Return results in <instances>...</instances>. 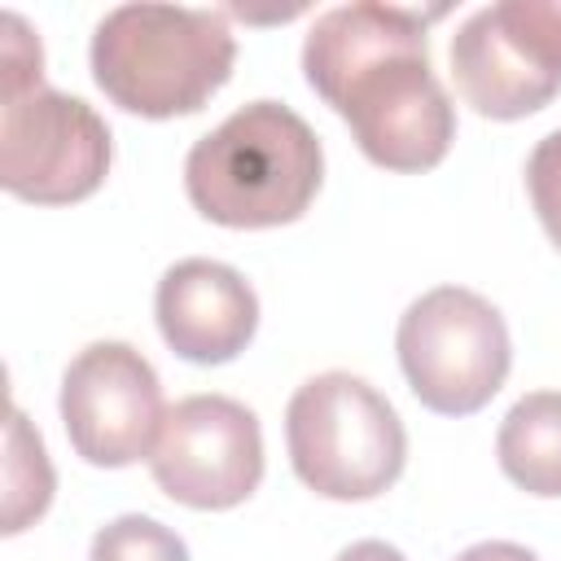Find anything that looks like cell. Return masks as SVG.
Here are the masks:
<instances>
[{
	"label": "cell",
	"instance_id": "6da1fadb",
	"mask_svg": "<svg viewBox=\"0 0 561 561\" xmlns=\"http://www.w3.org/2000/svg\"><path fill=\"white\" fill-rule=\"evenodd\" d=\"M443 9L355 0L324 9L302 39L307 88L351 127L359 153L399 175L438 167L456 140V105L430 66L425 26Z\"/></svg>",
	"mask_w": 561,
	"mask_h": 561
},
{
	"label": "cell",
	"instance_id": "7a4b0ae2",
	"mask_svg": "<svg viewBox=\"0 0 561 561\" xmlns=\"http://www.w3.org/2000/svg\"><path fill=\"white\" fill-rule=\"evenodd\" d=\"M324 184L320 136L280 101H250L184 158L193 210L219 228H280L307 215Z\"/></svg>",
	"mask_w": 561,
	"mask_h": 561
},
{
	"label": "cell",
	"instance_id": "3957f363",
	"mask_svg": "<svg viewBox=\"0 0 561 561\" xmlns=\"http://www.w3.org/2000/svg\"><path fill=\"white\" fill-rule=\"evenodd\" d=\"M92 79L127 114H197L237 61V35L215 9L118 4L92 31Z\"/></svg>",
	"mask_w": 561,
	"mask_h": 561
},
{
	"label": "cell",
	"instance_id": "277c9868",
	"mask_svg": "<svg viewBox=\"0 0 561 561\" xmlns=\"http://www.w3.org/2000/svg\"><path fill=\"white\" fill-rule=\"evenodd\" d=\"M285 447L298 482L324 500H377L408 465V430L394 403L355 373L307 377L285 408Z\"/></svg>",
	"mask_w": 561,
	"mask_h": 561
},
{
	"label": "cell",
	"instance_id": "5b68a950",
	"mask_svg": "<svg viewBox=\"0 0 561 561\" xmlns=\"http://www.w3.org/2000/svg\"><path fill=\"white\" fill-rule=\"evenodd\" d=\"M394 351L408 390L438 416L482 412L513 368V337L500 307L465 285H434L412 298L399 316Z\"/></svg>",
	"mask_w": 561,
	"mask_h": 561
},
{
	"label": "cell",
	"instance_id": "8992f818",
	"mask_svg": "<svg viewBox=\"0 0 561 561\" xmlns=\"http://www.w3.org/2000/svg\"><path fill=\"white\" fill-rule=\"evenodd\" d=\"M460 101L495 123L539 114L561 92V0L473 9L447 48Z\"/></svg>",
	"mask_w": 561,
	"mask_h": 561
},
{
	"label": "cell",
	"instance_id": "52a82bcc",
	"mask_svg": "<svg viewBox=\"0 0 561 561\" xmlns=\"http://www.w3.org/2000/svg\"><path fill=\"white\" fill-rule=\"evenodd\" d=\"M114 162L105 118L57 88L31 83L0 105V188L31 206L92 197Z\"/></svg>",
	"mask_w": 561,
	"mask_h": 561
},
{
	"label": "cell",
	"instance_id": "ba28073f",
	"mask_svg": "<svg viewBox=\"0 0 561 561\" xmlns=\"http://www.w3.org/2000/svg\"><path fill=\"white\" fill-rule=\"evenodd\" d=\"M158 491L197 513L245 504L263 482L259 416L228 394H188L167 408L149 451Z\"/></svg>",
	"mask_w": 561,
	"mask_h": 561
},
{
	"label": "cell",
	"instance_id": "9c48e42d",
	"mask_svg": "<svg viewBox=\"0 0 561 561\" xmlns=\"http://www.w3.org/2000/svg\"><path fill=\"white\" fill-rule=\"evenodd\" d=\"M57 412L75 456L96 469L149 460L167 421L162 381L131 342H88L61 373Z\"/></svg>",
	"mask_w": 561,
	"mask_h": 561
},
{
	"label": "cell",
	"instance_id": "30bf717a",
	"mask_svg": "<svg viewBox=\"0 0 561 561\" xmlns=\"http://www.w3.org/2000/svg\"><path fill=\"white\" fill-rule=\"evenodd\" d=\"M153 320L162 342L188 364H228L259 333L254 285L219 259H180L153 289Z\"/></svg>",
	"mask_w": 561,
	"mask_h": 561
},
{
	"label": "cell",
	"instance_id": "8fae6325",
	"mask_svg": "<svg viewBox=\"0 0 561 561\" xmlns=\"http://www.w3.org/2000/svg\"><path fill=\"white\" fill-rule=\"evenodd\" d=\"M495 460L504 478L526 495H561V390H530L504 412Z\"/></svg>",
	"mask_w": 561,
	"mask_h": 561
},
{
	"label": "cell",
	"instance_id": "7c38bea8",
	"mask_svg": "<svg viewBox=\"0 0 561 561\" xmlns=\"http://www.w3.org/2000/svg\"><path fill=\"white\" fill-rule=\"evenodd\" d=\"M53 465L44 451L39 430H31L26 412L13 403L4 425V535H22L31 522H39L53 504Z\"/></svg>",
	"mask_w": 561,
	"mask_h": 561
},
{
	"label": "cell",
	"instance_id": "4fadbf2b",
	"mask_svg": "<svg viewBox=\"0 0 561 561\" xmlns=\"http://www.w3.org/2000/svg\"><path fill=\"white\" fill-rule=\"evenodd\" d=\"M88 561H188V543L145 513H123L92 535Z\"/></svg>",
	"mask_w": 561,
	"mask_h": 561
},
{
	"label": "cell",
	"instance_id": "5bb4252c",
	"mask_svg": "<svg viewBox=\"0 0 561 561\" xmlns=\"http://www.w3.org/2000/svg\"><path fill=\"white\" fill-rule=\"evenodd\" d=\"M526 193H530V206L548 232V241L561 250V127L548 131L530 158H526Z\"/></svg>",
	"mask_w": 561,
	"mask_h": 561
},
{
	"label": "cell",
	"instance_id": "9a60e30c",
	"mask_svg": "<svg viewBox=\"0 0 561 561\" xmlns=\"http://www.w3.org/2000/svg\"><path fill=\"white\" fill-rule=\"evenodd\" d=\"M0 79H4V96L9 92H22L31 83H44V48L35 39V31L13 13L4 9L0 13Z\"/></svg>",
	"mask_w": 561,
	"mask_h": 561
},
{
	"label": "cell",
	"instance_id": "2e32d148",
	"mask_svg": "<svg viewBox=\"0 0 561 561\" xmlns=\"http://www.w3.org/2000/svg\"><path fill=\"white\" fill-rule=\"evenodd\" d=\"M456 561H539L526 543H508V539H486V543H473L465 548Z\"/></svg>",
	"mask_w": 561,
	"mask_h": 561
},
{
	"label": "cell",
	"instance_id": "e0dca14e",
	"mask_svg": "<svg viewBox=\"0 0 561 561\" xmlns=\"http://www.w3.org/2000/svg\"><path fill=\"white\" fill-rule=\"evenodd\" d=\"M337 561H408V557L386 539H355L337 552Z\"/></svg>",
	"mask_w": 561,
	"mask_h": 561
}]
</instances>
